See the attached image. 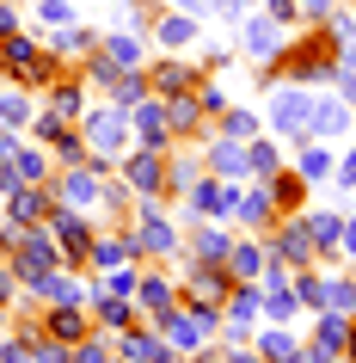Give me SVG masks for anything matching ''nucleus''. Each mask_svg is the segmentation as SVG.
I'll return each mask as SVG.
<instances>
[{"mask_svg":"<svg viewBox=\"0 0 356 363\" xmlns=\"http://www.w3.org/2000/svg\"><path fill=\"white\" fill-rule=\"evenodd\" d=\"M314 339L326 345V351H344V339H350V314H338V308H319Z\"/></svg>","mask_w":356,"mask_h":363,"instance_id":"22","label":"nucleus"},{"mask_svg":"<svg viewBox=\"0 0 356 363\" xmlns=\"http://www.w3.org/2000/svg\"><path fill=\"white\" fill-rule=\"evenodd\" d=\"M332 167H338V160H332L326 148H319V142H307V148H301V160H295V172L307 179V185H314V179H326Z\"/></svg>","mask_w":356,"mask_h":363,"instance_id":"32","label":"nucleus"},{"mask_svg":"<svg viewBox=\"0 0 356 363\" xmlns=\"http://www.w3.org/2000/svg\"><path fill=\"white\" fill-rule=\"evenodd\" d=\"M43 172H50V167H43V154H38V148H19V154H13V179H25V185H38Z\"/></svg>","mask_w":356,"mask_h":363,"instance_id":"37","label":"nucleus"},{"mask_svg":"<svg viewBox=\"0 0 356 363\" xmlns=\"http://www.w3.org/2000/svg\"><path fill=\"white\" fill-rule=\"evenodd\" d=\"M190 38H197V19H190V13H172V19L154 25V43H160V50H172V56H178V50H190Z\"/></svg>","mask_w":356,"mask_h":363,"instance_id":"17","label":"nucleus"},{"mask_svg":"<svg viewBox=\"0 0 356 363\" xmlns=\"http://www.w3.org/2000/svg\"><path fill=\"white\" fill-rule=\"evenodd\" d=\"M0 191H13V160L0 154Z\"/></svg>","mask_w":356,"mask_h":363,"instance_id":"58","label":"nucleus"},{"mask_svg":"<svg viewBox=\"0 0 356 363\" xmlns=\"http://www.w3.org/2000/svg\"><path fill=\"white\" fill-rule=\"evenodd\" d=\"M43 210H50V197H43L38 185H19V179H13V222H38Z\"/></svg>","mask_w":356,"mask_h":363,"instance_id":"26","label":"nucleus"},{"mask_svg":"<svg viewBox=\"0 0 356 363\" xmlns=\"http://www.w3.org/2000/svg\"><path fill=\"white\" fill-rule=\"evenodd\" d=\"M86 148L98 154V160H117V154L130 148V111L123 105H98V111H86Z\"/></svg>","mask_w":356,"mask_h":363,"instance_id":"1","label":"nucleus"},{"mask_svg":"<svg viewBox=\"0 0 356 363\" xmlns=\"http://www.w3.org/2000/svg\"><path fill=\"white\" fill-rule=\"evenodd\" d=\"M258 351H264V357H270V363H289V357H295V351H301V339H295V333H289V326H282V320H270V326H264V333H258Z\"/></svg>","mask_w":356,"mask_h":363,"instance_id":"19","label":"nucleus"},{"mask_svg":"<svg viewBox=\"0 0 356 363\" xmlns=\"http://www.w3.org/2000/svg\"><path fill=\"white\" fill-rule=\"evenodd\" d=\"M270 252H277L282 265H314V234H307V222H282Z\"/></svg>","mask_w":356,"mask_h":363,"instance_id":"11","label":"nucleus"},{"mask_svg":"<svg viewBox=\"0 0 356 363\" xmlns=\"http://www.w3.org/2000/svg\"><path fill=\"white\" fill-rule=\"evenodd\" d=\"M38 289L50 296V302H62V308H80V302H86V289H80L74 277H68V271H50V277H43Z\"/></svg>","mask_w":356,"mask_h":363,"instance_id":"27","label":"nucleus"},{"mask_svg":"<svg viewBox=\"0 0 356 363\" xmlns=\"http://www.w3.org/2000/svg\"><path fill=\"white\" fill-rule=\"evenodd\" d=\"M0 320H6V314H0Z\"/></svg>","mask_w":356,"mask_h":363,"instance_id":"61","label":"nucleus"},{"mask_svg":"<svg viewBox=\"0 0 356 363\" xmlns=\"http://www.w3.org/2000/svg\"><path fill=\"white\" fill-rule=\"evenodd\" d=\"M38 13H43V25H74V6L68 0H43Z\"/></svg>","mask_w":356,"mask_h":363,"instance_id":"46","label":"nucleus"},{"mask_svg":"<svg viewBox=\"0 0 356 363\" xmlns=\"http://www.w3.org/2000/svg\"><path fill=\"white\" fill-rule=\"evenodd\" d=\"M135 252H154V259H172L178 252V228L154 210V197H142V228H135Z\"/></svg>","mask_w":356,"mask_h":363,"instance_id":"4","label":"nucleus"},{"mask_svg":"<svg viewBox=\"0 0 356 363\" xmlns=\"http://www.w3.org/2000/svg\"><path fill=\"white\" fill-rule=\"evenodd\" d=\"M264 259H270V247H258V240H240V247H227V277L234 284H258L264 277Z\"/></svg>","mask_w":356,"mask_h":363,"instance_id":"13","label":"nucleus"},{"mask_svg":"<svg viewBox=\"0 0 356 363\" xmlns=\"http://www.w3.org/2000/svg\"><path fill=\"white\" fill-rule=\"evenodd\" d=\"M222 135H234V142H252V135H258V117H252V111H227V117H222Z\"/></svg>","mask_w":356,"mask_h":363,"instance_id":"38","label":"nucleus"},{"mask_svg":"<svg viewBox=\"0 0 356 363\" xmlns=\"http://www.w3.org/2000/svg\"><path fill=\"white\" fill-rule=\"evenodd\" d=\"M0 31H19V13L13 6H0Z\"/></svg>","mask_w":356,"mask_h":363,"instance_id":"59","label":"nucleus"},{"mask_svg":"<svg viewBox=\"0 0 356 363\" xmlns=\"http://www.w3.org/2000/svg\"><path fill=\"white\" fill-rule=\"evenodd\" d=\"M338 228H344V216H332V210H314V216H307L314 252H332V247H338Z\"/></svg>","mask_w":356,"mask_h":363,"instance_id":"30","label":"nucleus"},{"mask_svg":"<svg viewBox=\"0 0 356 363\" xmlns=\"http://www.w3.org/2000/svg\"><path fill=\"white\" fill-rule=\"evenodd\" d=\"M332 179H338V191H356V148H350V154H344V160L332 167Z\"/></svg>","mask_w":356,"mask_h":363,"instance_id":"47","label":"nucleus"},{"mask_svg":"<svg viewBox=\"0 0 356 363\" xmlns=\"http://www.w3.org/2000/svg\"><path fill=\"white\" fill-rule=\"evenodd\" d=\"M301 191H307V179H301V172H270V203H277V210L301 203Z\"/></svg>","mask_w":356,"mask_h":363,"instance_id":"31","label":"nucleus"},{"mask_svg":"<svg viewBox=\"0 0 356 363\" xmlns=\"http://www.w3.org/2000/svg\"><path fill=\"white\" fill-rule=\"evenodd\" d=\"M264 13H270V19H282V25H289V19H295V0H264Z\"/></svg>","mask_w":356,"mask_h":363,"instance_id":"54","label":"nucleus"},{"mask_svg":"<svg viewBox=\"0 0 356 363\" xmlns=\"http://www.w3.org/2000/svg\"><path fill=\"white\" fill-rule=\"evenodd\" d=\"M135 296H142V308H148L154 320H166L172 308H178V289H172L160 271H154V277H142V289H135Z\"/></svg>","mask_w":356,"mask_h":363,"instance_id":"16","label":"nucleus"},{"mask_svg":"<svg viewBox=\"0 0 356 363\" xmlns=\"http://www.w3.org/2000/svg\"><path fill=\"white\" fill-rule=\"evenodd\" d=\"M203 160H209V172H215V179H246V172H252V160H246V142H234V135H215Z\"/></svg>","mask_w":356,"mask_h":363,"instance_id":"8","label":"nucleus"},{"mask_svg":"<svg viewBox=\"0 0 356 363\" xmlns=\"http://www.w3.org/2000/svg\"><path fill=\"white\" fill-rule=\"evenodd\" d=\"M142 99H148V74H142V68H123V74H117V86H111V105H123V111H130V105H142Z\"/></svg>","mask_w":356,"mask_h":363,"instance_id":"28","label":"nucleus"},{"mask_svg":"<svg viewBox=\"0 0 356 363\" xmlns=\"http://www.w3.org/2000/svg\"><path fill=\"white\" fill-rule=\"evenodd\" d=\"M0 363H31V345H6V351H0Z\"/></svg>","mask_w":356,"mask_h":363,"instance_id":"56","label":"nucleus"},{"mask_svg":"<svg viewBox=\"0 0 356 363\" xmlns=\"http://www.w3.org/2000/svg\"><path fill=\"white\" fill-rule=\"evenodd\" d=\"M117 357H130V363H172V345L154 339V333H123V339H117Z\"/></svg>","mask_w":356,"mask_h":363,"instance_id":"15","label":"nucleus"},{"mask_svg":"<svg viewBox=\"0 0 356 363\" xmlns=\"http://www.w3.org/2000/svg\"><path fill=\"white\" fill-rule=\"evenodd\" d=\"M56 197H68L74 210H93L98 197H105V185H98V172H93V167H68V172L56 179Z\"/></svg>","mask_w":356,"mask_h":363,"instance_id":"9","label":"nucleus"},{"mask_svg":"<svg viewBox=\"0 0 356 363\" xmlns=\"http://www.w3.org/2000/svg\"><path fill=\"white\" fill-rule=\"evenodd\" d=\"M319 135H350V105H344V99H314L307 142H319Z\"/></svg>","mask_w":356,"mask_h":363,"instance_id":"14","label":"nucleus"},{"mask_svg":"<svg viewBox=\"0 0 356 363\" xmlns=\"http://www.w3.org/2000/svg\"><path fill=\"white\" fill-rule=\"evenodd\" d=\"M98 289H105V296H135V289H142V277H135V271H123V265H117V271H111V277H105V284H98Z\"/></svg>","mask_w":356,"mask_h":363,"instance_id":"42","label":"nucleus"},{"mask_svg":"<svg viewBox=\"0 0 356 363\" xmlns=\"http://www.w3.org/2000/svg\"><path fill=\"white\" fill-rule=\"evenodd\" d=\"M62 130H68V123H62L56 111H43V117H38V142H50V148H56V142H62Z\"/></svg>","mask_w":356,"mask_h":363,"instance_id":"48","label":"nucleus"},{"mask_svg":"<svg viewBox=\"0 0 356 363\" xmlns=\"http://www.w3.org/2000/svg\"><path fill=\"white\" fill-rule=\"evenodd\" d=\"M240 13H252V0H215V19H240Z\"/></svg>","mask_w":356,"mask_h":363,"instance_id":"52","label":"nucleus"},{"mask_svg":"<svg viewBox=\"0 0 356 363\" xmlns=\"http://www.w3.org/2000/svg\"><path fill=\"white\" fill-rule=\"evenodd\" d=\"M43 333H50V339H62V345H80V339H86V320H80L74 308H56V314L43 320Z\"/></svg>","mask_w":356,"mask_h":363,"instance_id":"29","label":"nucleus"},{"mask_svg":"<svg viewBox=\"0 0 356 363\" xmlns=\"http://www.w3.org/2000/svg\"><path fill=\"white\" fill-rule=\"evenodd\" d=\"M344 351H350V363H356V320H350V339H344Z\"/></svg>","mask_w":356,"mask_h":363,"instance_id":"60","label":"nucleus"},{"mask_svg":"<svg viewBox=\"0 0 356 363\" xmlns=\"http://www.w3.org/2000/svg\"><path fill=\"white\" fill-rule=\"evenodd\" d=\"M0 56L13 62V68H25V62L38 56V50H31V38H6V43H0Z\"/></svg>","mask_w":356,"mask_h":363,"instance_id":"45","label":"nucleus"},{"mask_svg":"<svg viewBox=\"0 0 356 363\" xmlns=\"http://www.w3.org/2000/svg\"><path fill=\"white\" fill-rule=\"evenodd\" d=\"M227 247H234V234H222V228H197V259L222 265V259H227Z\"/></svg>","mask_w":356,"mask_h":363,"instance_id":"33","label":"nucleus"},{"mask_svg":"<svg viewBox=\"0 0 356 363\" xmlns=\"http://www.w3.org/2000/svg\"><path fill=\"white\" fill-rule=\"evenodd\" d=\"M135 259V234H117V240H93V265L117 271V265H130Z\"/></svg>","mask_w":356,"mask_h":363,"instance_id":"24","label":"nucleus"},{"mask_svg":"<svg viewBox=\"0 0 356 363\" xmlns=\"http://www.w3.org/2000/svg\"><path fill=\"white\" fill-rule=\"evenodd\" d=\"M38 363H68V345L43 333V339H38Z\"/></svg>","mask_w":356,"mask_h":363,"instance_id":"49","label":"nucleus"},{"mask_svg":"<svg viewBox=\"0 0 356 363\" xmlns=\"http://www.w3.org/2000/svg\"><path fill=\"white\" fill-rule=\"evenodd\" d=\"M68 363H111V351L98 339H80V345H68Z\"/></svg>","mask_w":356,"mask_h":363,"instance_id":"43","label":"nucleus"},{"mask_svg":"<svg viewBox=\"0 0 356 363\" xmlns=\"http://www.w3.org/2000/svg\"><path fill=\"white\" fill-rule=\"evenodd\" d=\"M197 105H203V111H227V93L222 86H197Z\"/></svg>","mask_w":356,"mask_h":363,"instance_id":"51","label":"nucleus"},{"mask_svg":"<svg viewBox=\"0 0 356 363\" xmlns=\"http://www.w3.org/2000/svg\"><path fill=\"white\" fill-rule=\"evenodd\" d=\"M338 240H344V252L356 259V222H344V228H338Z\"/></svg>","mask_w":356,"mask_h":363,"instance_id":"57","label":"nucleus"},{"mask_svg":"<svg viewBox=\"0 0 356 363\" xmlns=\"http://www.w3.org/2000/svg\"><path fill=\"white\" fill-rule=\"evenodd\" d=\"M240 222L246 228H270V216H277V203H270V191H240Z\"/></svg>","mask_w":356,"mask_h":363,"instance_id":"23","label":"nucleus"},{"mask_svg":"<svg viewBox=\"0 0 356 363\" xmlns=\"http://www.w3.org/2000/svg\"><path fill=\"white\" fill-rule=\"evenodd\" d=\"M160 326H166V345H172V351H197V345H203L209 333H215V326H209L203 314H197V308H190V314H178V308H172V314H166Z\"/></svg>","mask_w":356,"mask_h":363,"instance_id":"10","label":"nucleus"},{"mask_svg":"<svg viewBox=\"0 0 356 363\" xmlns=\"http://www.w3.org/2000/svg\"><path fill=\"white\" fill-rule=\"evenodd\" d=\"M50 234L62 240V259H86V252H93V228H86L74 210H50Z\"/></svg>","mask_w":356,"mask_h":363,"instance_id":"7","label":"nucleus"},{"mask_svg":"<svg viewBox=\"0 0 356 363\" xmlns=\"http://www.w3.org/2000/svg\"><path fill=\"white\" fill-rule=\"evenodd\" d=\"M123 179H130L142 197H160V191H166V154H160V148H135V154H123Z\"/></svg>","mask_w":356,"mask_h":363,"instance_id":"5","label":"nucleus"},{"mask_svg":"<svg viewBox=\"0 0 356 363\" xmlns=\"http://www.w3.org/2000/svg\"><path fill=\"white\" fill-rule=\"evenodd\" d=\"M332 6H338V0H301L295 13H301L307 25H326V13H332Z\"/></svg>","mask_w":356,"mask_h":363,"instance_id":"50","label":"nucleus"},{"mask_svg":"<svg viewBox=\"0 0 356 363\" xmlns=\"http://www.w3.org/2000/svg\"><path fill=\"white\" fill-rule=\"evenodd\" d=\"M197 179H203V160H197V154H172L166 148V191H190Z\"/></svg>","mask_w":356,"mask_h":363,"instance_id":"21","label":"nucleus"},{"mask_svg":"<svg viewBox=\"0 0 356 363\" xmlns=\"http://www.w3.org/2000/svg\"><path fill=\"white\" fill-rule=\"evenodd\" d=\"M50 111L68 123V117H80V86H56V99H50Z\"/></svg>","mask_w":356,"mask_h":363,"instance_id":"44","label":"nucleus"},{"mask_svg":"<svg viewBox=\"0 0 356 363\" xmlns=\"http://www.w3.org/2000/svg\"><path fill=\"white\" fill-rule=\"evenodd\" d=\"M197 123H203V105H197L190 93H172V99H166V130H172V135H190Z\"/></svg>","mask_w":356,"mask_h":363,"instance_id":"20","label":"nucleus"},{"mask_svg":"<svg viewBox=\"0 0 356 363\" xmlns=\"http://www.w3.org/2000/svg\"><path fill=\"white\" fill-rule=\"evenodd\" d=\"M338 68H350V74H356V31L338 43Z\"/></svg>","mask_w":356,"mask_h":363,"instance_id":"53","label":"nucleus"},{"mask_svg":"<svg viewBox=\"0 0 356 363\" xmlns=\"http://www.w3.org/2000/svg\"><path fill=\"white\" fill-rule=\"evenodd\" d=\"M25 117H31V99H25V93H0V123H6V130L25 123Z\"/></svg>","mask_w":356,"mask_h":363,"instance_id":"40","label":"nucleus"},{"mask_svg":"<svg viewBox=\"0 0 356 363\" xmlns=\"http://www.w3.org/2000/svg\"><path fill=\"white\" fill-rule=\"evenodd\" d=\"M258 289H264V284H258ZM258 308H264V314H270V320H289V314H295L301 302H295V289L270 284V289H264V302H258Z\"/></svg>","mask_w":356,"mask_h":363,"instance_id":"34","label":"nucleus"},{"mask_svg":"<svg viewBox=\"0 0 356 363\" xmlns=\"http://www.w3.org/2000/svg\"><path fill=\"white\" fill-rule=\"evenodd\" d=\"M105 56H111L117 68H135V62H142V43H135L130 31H111V38H105Z\"/></svg>","mask_w":356,"mask_h":363,"instance_id":"35","label":"nucleus"},{"mask_svg":"<svg viewBox=\"0 0 356 363\" xmlns=\"http://www.w3.org/2000/svg\"><path fill=\"white\" fill-rule=\"evenodd\" d=\"M190 86H197V74H190L185 62H160V68L148 74V93H160V99H172V93H190Z\"/></svg>","mask_w":356,"mask_h":363,"instance_id":"18","label":"nucleus"},{"mask_svg":"<svg viewBox=\"0 0 356 363\" xmlns=\"http://www.w3.org/2000/svg\"><path fill=\"white\" fill-rule=\"evenodd\" d=\"M50 56H93V31H80V25H56Z\"/></svg>","mask_w":356,"mask_h":363,"instance_id":"25","label":"nucleus"},{"mask_svg":"<svg viewBox=\"0 0 356 363\" xmlns=\"http://www.w3.org/2000/svg\"><path fill=\"white\" fill-rule=\"evenodd\" d=\"M326 308L350 314V308H356V284H344V277H326Z\"/></svg>","mask_w":356,"mask_h":363,"instance_id":"39","label":"nucleus"},{"mask_svg":"<svg viewBox=\"0 0 356 363\" xmlns=\"http://www.w3.org/2000/svg\"><path fill=\"white\" fill-rule=\"evenodd\" d=\"M130 130H135V142H142V148H160V154H166V148H172V130H166V99L154 93V99H142V105H130Z\"/></svg>","mask_w":356,"mask_h":363,"instance_id":"3","label":"nucleus"},{"mask_svg":"<svg viewBox=\"0 0 356 363\" xmlns=\"http://www.w3.org/2000/svg\"><path fill=\"white\" fill-rule=\"evenodd\" d=\"M178 13H190V19H203V13H215V0H172Z\"/></svg>","mask_w":356,"mask_h":363,"instance_id":"55","label":"nucleus"},{"mask_svg":"<svg viewBox=\"0 0 356 363\" xmlns=\"http://www.w3.org/2000/svg\"><path fill=\"white\" fill-rule=\"evenodd\" d=\"M295 302H301V308H314V314L326 308V277H314V265L295 277Z\"/></svg>","mask_w":356,"mask_h":363,"instance_id":"36","label":"nucleus"},{"mask_svg":"<svg viewBox=\"0 0 356 363\" xmlns=\"http://www.w3.org/2000/svg\"><path fill=\"white\" fill-rule=\"evenodd\" d=\"M270 123H277L282 135H307V123H314V86H277L270 93Z\"/></svg>","mask_w":356,"mask_h":363,"instance_id":"2","label":"nucleus"},{"mask_svg":"<svg viewBox=\"0 0 356 363\" xmlns=\"http://www.w3.org/2000/svg\"><path fill=\"white\" fill-rule=\"evenodd\" d=\"M240 50H246L252 62H277L282 50H289V38H282V19H270V13L246 19V38H240Z\"/></svg>","mask_w":356,"mask_h":363,"instance_id":"6","label":"nucleus"},{"mask_svg":"<svg viewBox=\"0 0 356 363\" xmlns=\"http://www.w3.org/2000/svg\"><path fill=\"white\" fill-rule=\"evenodd\" d=\"M234 203H240V185H215V179H197V185H190V210L197 216H227L234 210Z\"/></svg>","mask_w":356,"mask_h":363,"instance_id":"12","label":"nucleus"},{"mask_svg":"<svg viewBox=\"0 0 356 363\" xmlns=\"http://www.w3.org/2000/svg\"><path fill=\"white\" fill-rule=\"evenodd\" d=\"M246 160H252V172H258V179H270V172H277V160H282V154L270 148V142H252V148H246Z\"/></svg>","mask_w":356,"mask_h":363,"instance_id":"41","label":"nucleus"}]
</instances>
